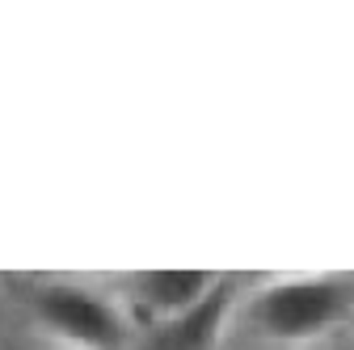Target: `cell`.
Returning a JSON list of instances; mask_svg holds the SVG:
<instances>
[{
	"label": "cell",
	"instance_id": "1",
	"mask_svg": "<svg viewBox=\"0 0 354 350\" xmlns=\"http://www.w3.org/2000/svg\"><path fill=\"white\" fill-rule=\"evenodd\" d=\"M354 317V275L270 279L249 300L245 321L270 346H308Z\"/></svg>",
	"mask_w": 354,
	"mask_h": 350
},
{
	"label": "cell",
	"instance_id": "2",
	"mask_svg": "<svg viewBox=\"0 0 354 350\" xmlns=\"http://www.w3.org/2000/svg\"><path fill=\"white\" fill-rule=\"evenodd\" d=\"M30 317L68 350H122L131 342V313L88 283L34 279L21 287Z\"/></svg>",
	"mask_w": 354,
	"mask_h": 350
},
{
	"label": "cell",
	"instance_id": "3",
	"mask_svg": "<svg viewBox=\"0 0 354 350\" xmlns=\"http://www.w3.org/2000/svg\"><path fill=\"white\" fill-rule=\"evenodd\" d=\"M224 283L228 275H219V270H140L127 283V308L144 317L148 325H160V321H173V317L198 308Z\"/></svg>",
	"mask_w": 354,
	"mask_h": 350
},
{
	"label": "cell",
	"instance_id": "4",
	"mask_svg": "<svg viewBox=\"0 0 354 350\" xmlns=\"http://www.w3.org/2000/svg\"><path fill=\"white\" fill-rule=\"evenodd\" d=\"M228 308H232V279L219 287L211 300H203L198 308L173 317V321H160V325H148L152 350H211L219 329H224Z\"/></svg>",
	"mask_w": 354,
	"mask_h": 350
}]
</instances>
